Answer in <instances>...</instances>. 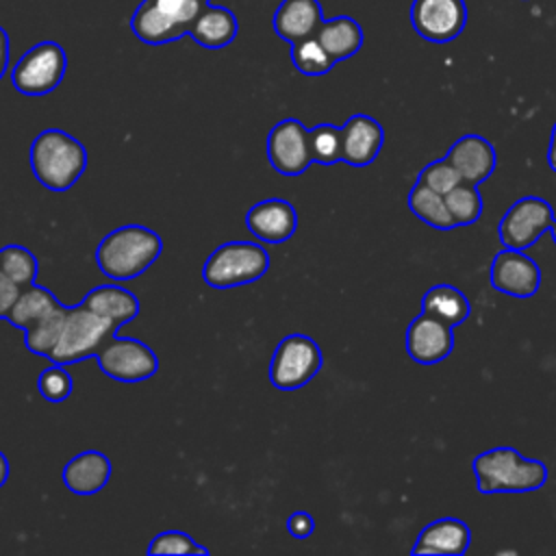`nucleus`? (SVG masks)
Segmentation results:
<instances>
[{"mask_svg":"<svg viewBox=\"0 0 556 556\" xmlns=\"http://www.w3.org/2000/svg\"><path fill=\"white\" fill-rule=\"evenodd\" d=\"M161 250L163 239L159 232L141 224H126L102 237L96 248V263L113 282H126L152 267Z\"/></svg>","mask_w":556,"mask_h":556,"instance_id":"obj_1","label":"nucleus"},{"mask_svg":"<svg viewBox=\"0 0 556 556\" xmlns=\"http://www.w3.org/2000/svg\"><path fill=\"white\" fill-rule=\"evenodd\" d=\"M480 493H530L547 482V465L539 458H528L510 445H497L480 452L471 460Z\"/></svg>","mask_w":556,"mask_h":556,"instance_id":"obj_2","label":"nucleus"},{"mask_svg":"<svg viewBox=\"0 0 556 556\" xmlns=\"http://www.w3.org/2000/svg\"><path fill=\"white\" fill-rule=\"evenodd\" d=\"M30 169L50 191H67L87 169V150L61 128L41 130L30 143Z\"/></svg>","mask_w":556,"mask_h":556,"instance_id":"obj_3","label":"nucleus"},{"mask_svg":"<svg viewBox=\"0 0 556 556\" xmlns=\"http://www.w3.org/2000/svg\"><path fill=\"white\" fill-rule=\"evenodd\" d=\"M267 269L269 254L261 243L226 241L204 261L202 280L213 289H232L261 280Z\"/></svg>","mask_w":556,"mask_h":556,"instance_id":"obj_4","label":"nucleus"},{"mask_svg":"<svg viewBox=\"0 0 556 556\" xmlns=\"http://www.w3.org/2000/svg\"><path fill=\"white\" fill-rule=\"evenodd\" d=\"M111 334H115V326L98 313L89 311L83 302L67 306L61 337L54 350L48 354V361L56 365H70L96 356Z\"/></svg>","mask_w":556,"mask_h":556,"instance_id":"obj_5","label":"nucleus"},{"mask_svg":"<svg viewBox=\"0 0 556 556\" xmlns=\"http://www.w3.org/2000/svg\"><path fill=\"white\" fill-rule=\"evenodd\" d=\"M324 354L315 339L306 334H287L278 341L271 363L269 382L280 391H295L308 384L321 369Z\"/></svg>","mask_w":556,"mask_h":556,"instance_id":"obj_6","label":"nucleus"},{"mask_svg":"<svg viewBox=\"0 0 556 556\" xmlns=\"http://www.w3.org/2000/svg\"><path fill=\"white\" fill-rule=\"evenodd\" d=\"M67 70V54L56 41H39L26 50L11 70V83L22 96L54 91Z\"/></svg>","mask_w":556,"mask_h":556,"instance_id":"obj_7","label":"nucleus"},{"mask_svg":"<svg viewBox=\"0 0 556 556\" xmlns=\"http://www.w3.org/2000/svg\"><path fill=\"white\" fill-rule=\"evenodd\" d=\"M96 358L104 376L128 384L148 380L159 369V358L154 350L148 343L132 337L111 334L96 354Z\"/></svg>","mask_w":556,"mask_h":556,"instance_id":"obj_8","label":"nucleus"},{"mask_svg":"<svg viewBox=\"0 0 556 556\" xmlns=\"http://www.w3.org/2000/svg\"><path fill=\"white\" fill-rule=\"evenodd\" d=\"M554 222V211L547 200L539 195H523L515 200L497 224V237L504 248H532Z\"/></svg>","mask_w":556,"mask_h":556,"instance_id":"obj_9","label":"nucleus"},{"mask_svg":"<svg viewBox=\"0 0 556 556\" xmlns=\"http://www.w3.org/2000/svg\"><path fill=\"white\" fill-rule=\"evenodd\" d=\"M410 26L430 43H447L456 39L467 24L465 0H413Z\"/></svg>","mask_w":556,"mask_h":556,"instance_id":"obj_10","label":"nucleus"},{"mask_svg":"<svg viewBox=\"0 0 556 556\" xmlns=\"http://www.w3.org/2000/svg\"><path fill=\"white\" fill-rule=\"evenodd\" d=\"M267 161L280 176H300L313 163L308 128L295 117L280 119L267 135Z\"/></svg>","mask_w":556,"mask_h":556,"instance_id":"obj_11","label":"nucleus"},{"mask_svg":"<svg viewBox=\"0 0 556 556\" xmlns=\"http://www.w3.org/2000/svg\"><path fill=\"white\" fill-rule=\"evenodd\" d=\"M491 287L510 298H532L541 287V267L526 254V250L502 248L489 271Z\"/></svg>","mask_w":556,"mask_h":556,"instance_id":"obj_12","label":"nucleus"},{"mask_svg":"<svg viewBox=\"0 0 556 556\" xmlns=\"http://www.w3.org/2000/svg\"><path fill=\"white\" fill-rule=\"evenodd\" d=\"M404 341L408 356L419 365H437L445 361L456 343L452 326L426 313L410 319Z\"/></svg>","mask_w":556,"mask_h":556,"instance_id":"obj_13","label":"nucleus"},{"mask_svg":"<svg viewBox=\"0 0 556 556\" xmlns=\"http://www.w3.org/2000/svg\"><path fill=\"white\" fill-rule=\"evenodd\" d=\"M245 228L263 243L278 245L293 237L298 228L295 206L285 198H267L252 204L245 213Z\"/></svg>","mask_w":556,"mask_h":556,"instance_id":"obj_14","label":"nucleus"},{"mask_svg":"<svg viewBox=\"0 0 556 556\" xmlns=\"http://www.w3.org/2000/svg\"><path fill=\"white\" fill-rule=\"evenodd\" d=\"M384 143V128L378 119L365 113L348 117L341 126V161L352 167L371 165Z\"/></svg>","mask_w":556,"mask_h":556,"instance_id":"obj_15","label":"nucleus"},{"mask_svg":"<svg viewBox=\"0 0 556 556\" xmlns=\"http://www.w3.org/2000/svg\"><path fill=\"white\" fill-rule=\"evenodd\" d=\"M445 159L456 167L460 178L471 185H480L482 180L491 178L497 165L495 148L489 139L476 132H467L456 139L445 152Z\"/></svg>","mask_w":556,"mask_h":556,"instance_id":"obj_16","label":"nucleus"},{"mask_svg":"<svg viewBox=\"0 0 556 556\" xmlns=\"http://www.w3.org/2000/svg\"><path fill=\"white\" fill-rule=\"evenodd\" d=\"M471 530L458 517H443L428 523L410 547V554H434V556H460L469 549Z\"/></svg>","mask_w":556,"mask_h":556,"instance_id":"obj_17","label":"nucleus"},{"mask_svg":"<svg viewBox=\"0 0 556 556\" xmlns=\"http://www.w3.org/2000/svg\"><path fill=\"white\" fill-rule=\"evenodd\" d=\"M111 478V460L98 450H87L70 458L63 467V482L74 495H96Z\"/></svg>","mask_w":556,"mask_h":556,"instance_id":"obj_18","label":"nucleus"},{"mask_svg":"<svg viewBox=\"0 0 556 556\" xmlns=\"http://www.w3.org/2000/svg\"><path fill=\"white\" fill-rule=\"evenodd\" d=\"M321 22L319 0H282L274 13V30L287 43L313 37Z\"/></svg>","mask_w":556,"mask_h":556,"instance_id":"obj_19","label":"nucleus"},{"mask_svg":"<svg viewBox=\"0 0 556 556\" xmlns=\"http://www.w3.org/2000/svg\"><path fill=\"white\" fill-rule=\"evenodd\" d=\"M239 33V22L235 13L226 7H215V4H204L193 20L189 35L193 37L195 43L208 50H219L226 48Z\"/></svg>","mask_w":556,"mask_h":556,"instance_id":"obj_20","label":"nucleus"},{"mask_svg":"<svg viewBox=\"0 0 556 556\" xmlns=\"http://www.w3.org/2000/svg\"><path fill=\"white\" fill-rule=\"evenodd\" d=\"M83 304L98 313L100 317L109 319L115 328L132 321L139 315V300L132 291L119 287V285H98L91 291H87Z\"/></svg>","mask_w":556,"mask_h":556,"instance_id":"obj_21","label":"nucleus"},{"mask_svg":"<svg viewBox=\"0 0 556 556\" xmlns=\"http://www.w3.org/2000/svg\"><path fill=\"white\" fill-rule=\"evenodd\" d=\"M324 50L334 59V63L354 56L363 46V28L350 15H337L324 20L315 33Z\"/></svg>","mask_w":556,"mask_h":556,"instance_id":"obj_22","label":"nucleus"},{"mask_svg":"<svg viewBox=\"0 0 556 556\" xmlns=\"http://www.w3.org/2000/svg\"><path fill=\"white\" fill-rule=\"evenodd\" d=\"M130 30L135 37L148 46H163L169 41L180 39L187 35V30L178 24H174L169 17H165L152 0H141L130 17Z\"/></svg>","mask_w":556,"mask_h":556,"instance_id":"obj_23","label":"nucleus"},{"mask_svg":"<svg viewBox=\"0 0 556 556\" xmlns=\"http://www.w3.org/2000/svg\"><path fill=\"white\" fill-rule=\"evenodd\" d=\"M421 313H426L430 317H437L439 321L456 328L469 317L471 304L458 287H454V285H434L421 298Z\"/></svg>","mask_w":556,"mask_h":556,"instance_id":"obj_24","label":"nucleus"},{"mask_svg":"<svg viewBox=\"0 0 556 556\" xmlns=\"http://www.w3.org/2000/svg\"><path fill=\"white\" fill-rule=\"evenodd\" d=\"M408 208L410 213L421 219L426 226L437 230H452L458 228L456 222L450 215V208L445 204V195L437 193L434 189L426 187L424 182H415L408 191Z\"/></svg>","mask_w":556,"mask_h":556,"instance_id":"obj_25","label":"nucleus"},{"mask_svg":"<svg viewBox=\"0 0 556 556\" xmlns=\"http://www.w3.org/2000/svg\"><path fill=\"white\" fill-rule=\"evenodd\" d=\"M56 306H61V302L52 295V291L33 282L28 287H22V291H20V295H17V300H15L7 319L15 328L26 330L30 324L41 319L43 315H48Z\"/></svg>","mask_w":556,"mask_h":556,"instance_id":"obj_26","label":"nucleus"},{"mask_svg":"<svg viewBox=\"0 0 556 556\" xmlns=\"http://www.w3.org/2000/svg\"><path fill=\"white\" fill-rule=\"evenodd\" d=\"M65 315H67V306L61 304L54 311H50L48 315H43L41 319H37L35 324H30L24 330L26 350L37 354V356H46L48 358V354L54 350V345H56V341L61 337Z\"/></svg>","mask_w":556,"mask_h":556,"instance_id":"obj_27","label":"nucleus"},{"mask_svg":"<svg viewBox=\"0 0 556 556\" xmlns=\"http://www.w3.org/2000/svg\"><path fill=\"white\" fill-rule=\"evenodd\" d=\"M291 63L304 76H324L334 67V59L324 50L315 35L291 43Z\"/></svg>","mask_w":556,"mask_h":556,"instance_id":"obj_28","label":"nucleus"},{"mask_svg":"<svg viewBox=\"0 0 556 556\" xmlns=\"http://www.w3.org/2000/svg\"><path fill=\"white\" fill-rule=\"evenodd\" d=\"M445 204L456 226L476 224L482 215V195L478 191V185L465 180L445 193Z\"/></svg>","mask_w":556,"mask_h":556,"instance_id":"obj_29","label":"nucleus"},{"mask_svg":"<svg viewBox=\"0 0 556 556\" xmlns=\"http://www.w3.org/2000/svg\"><path fill=\"white\" fill-rule=\"evenodd\" d=\"M37 258L24 245L0 248V271L13 278L20 287H28L37 280Z\"/></svg>","mask_w":556,"mask_h":556,"instance_id":"obj_30","label":"nucleus"},{"mask_svg":"<svg viewBox=\"0 0 556 556\" xmlns=\"http://www.w3.org/2000/svg\"><path fill=\"white\" fill-rule=\"evenodd\" d=\"M308 148L313 163L334 165L341 161V128L332 124H317L308 128Z\"/></svg>","mask_w":556,"mask_h":556,"instance_id":"obj_31","label":"nucleus"},{"mask_svg":"<svg viewBox=\"0 0 556 556\" xmlns=\"http://www.w3.org/2000/svg\"><path fill=\"white\" fill-rule=\"evenodd\" d=\"M72 387H74L72 376L63 365H56V363H52L37 376L39 395L52 404L65 402L72 395Z\"/></svg>","mask_w":556,"mask_h":556,"instance_id":"obj_32","label":"nucleus"},{"mask_svg":"<svg viewBox=\"0 0 556 556\" xmlns=\"http://www.w3.org/2000/svg\"><path fill=\"white\" fill-rule=\"evenodd\" d=\"M148 554H208V549L182 530H165L152 539Z\"/></svg>","mask_w":556,"mask_h":556,"instance_id":"obj_33","label":"nucleus"},{"mask_svg":"<svg viewBox=\"0 0 556 556\" xmlns=\"http://www.w3.org/2000/svg\"><path fill=\"white\" fill-rule=\"evenodd\" d=\"M419 182H424L426 187L434 189L437 193L445 195L450 189H454L458 182H463L460 174L456 172V167L443 156L441 161H432L428 163L421 172H419Z\"/></svg>","mask_w":556,"mask_h":556,"instance_id":"obj_34","label":"nucleus"},{"mask_svg":"<svg viewBox=\"0 0 556 556\" xmlns=\"http://www.w3.org/2000/svg\"><path fill=\"white\" fill-rule=\"evenodd\" d=\"M152 4L165 15L169 17L174 24L182 26L189 35V28L193 24V20L198 17L200 9L204 4H200L198 0H152Z\"/></svg>","mask_w":556,"mask_h":556,"instance_id":"obj_35","label":"nucleus"},{"mask_svg":"<svg viewBox=\"0 0 556 556\" xmlns=\"http://www.w3.org/2000/svg\"><path fill=\"white\" fill-rule=\"evenodd\" d=\"M20 291L22 287L13 278H9L4 271H0V319L9 317Z\"/></svg>","mask_w":556,"mask_h":556,"instance_id":"obj_36","label":"nucleus"},{"mask_svg":"<svg viewBox=\"0 0 556 556\" xmlns=\"http://www.w3.org/2000/svg\"><path fill=\"white\" fill-rule=\"evenodd\" d=\"M287 530L295 539H308L313 534V530H315V519L308 513H304V510H295L287 519Z\"/></svg>","mask_w":556,"mask_h":556,"instance_id":"obj_37","label":"nucleus"},{"mask_svg":"<svg viewBox=\"0 0 556 556\" xmlns=\"http://www.w3.org/2000/svg\"><path fill=\"white\" fill-rule=\"evenodd\" d=\"M9 35L7 30L0 26V80L2 76L7 74V67H9Z\"/></svg>","mask_w":556,"mask_h":556,"instance_id":"obj_38","label":"nucleus"},{"mask_svg":"<svg viewBox=\"0 0 556 556\" xmlns=\"http://www.w3.org/2000/svg\"><path fill=\"white\" fill-rule=\"evenodd\" d=\"M547 165L552 172H556V124L552 126L549 132V148H547Z\"/></svg>","mask_w":556,"mask_h":556,"instance_id":"obj_39","label":"nucleus"},{"mask_svg":"<svg viewBox=\"0 0 556 556\" xmlns=\"http://www.w3.org/2000/svg\"><path fill=\"white\" fill-rule=\"evenodd\" d=\"M7 478H9V460H7V456L0 452V489L4 486Z\"/></svg>","mask_w":556,"mask_h":556,"instance_id":"obj_40","label":"nucleus"},{"mask_svg":"<svg viewBox=\"0 0 556 556\" xmlns=\"http://www.w3.org/2000/svg\"><path fill=\"white\" fill-rule=\"evenodd\" d=\"M549 235H552V239H554V243H556V215H554V222H552V226H549Z\"/></svg>","mask_w":556,"mask_h":556,"instance_id":"obj_41","label":"nucleus"},{"mask_svg":"<svg viewBox=\"0 0 556 556\" xmlns=\"http://www.w3.org/2000/svg\"><path fill=\"white\" fill-rule=\"evenodd\" d=\"M198 2H200V4H206V2H208V0H198Z\"/></svg>","mask_w":556,"mask_h":556,"instance_id":"obj_42","label":"nucleus"}]
</instances>
